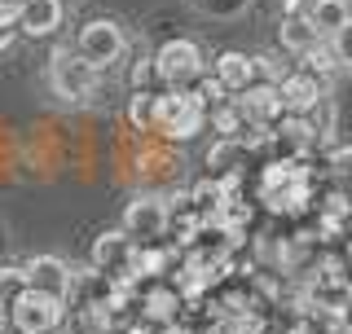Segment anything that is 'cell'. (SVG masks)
I'll return each instance as SVG.
<instances>
[{
	"instance_id": "36",
	"label": "cell",
	"mask_w": 352,
	"mask_h": 334,
	"mask_svg": "<svg viewBox=\"0 0 352 334\" xmlns=\"http://www.w3.org/2000/svg\"><path fill=\"white\" fill-rule=\"evenodd\" d=\"M348 264H352V229H348Z\"/></svg>"
},
{
	"instance_id": "14",
	"label": "cell",
	"mask_w": 352,
	"mask_h": 334,
	"mask_svg": "<svg viewBox=\"0 0 352 334\" xmlns=\"http://www.w3.org/2000/svg\"><path fill=\"white\" fill-rule=\"evenodd\" d=\"M278 44H282V53H291V58H304L313 44H322V36H317V27L308 22V14H282Z\"/></svg>"
},
{
	"instance_id": "35",
	"label": "cell",
	"mask_w": 352,
	"mask_h": 334,
	"mask_svg": "<svg viewBox=\"0 0 352 334\" xmlns=\"http://www.w3.org/2000/svg\"><path fill=\"white\" fill-rule=\"evenodd\" d=\"M0 334H9V304L0 299Z\"/></svg>"
},
{
	"instance_id": "15",
	"label": "cell",
	"mask_w": 352,
	"mask_h": 334,
	"mask_svg": "<svg viewBox=\"0 0 352 334\" xmlns=\"http://www.w3.org/2000/svg\"><path fill=\"white\" fill-rule=\"evenodd\" d=\"M216 80L229 88V93H242L247 84H256V58L251 53H242V49H225L216 58Z\"/></svg>"
},
{
	"instance_id": "25",
	"label": "cell",
	"mask_w": 352,
	"mask_h": 334,
	"mask_svg": "<svg viewBox=\"0 0 352 334\" xmlns=\"http://www.w3.org/2000/svg\"><path fill=\"white\" fill-rule=\"evenodd\" d=\"M194 93H198V97H203V106H207V110H216V106H225V102H234V97H229V88H225V84H220V80H216V75H203V80H198V84H194Z\"/></svg>"
},
{
	"instance_id": "27",
	"label": "cell",
	"mask_w": 352,
	"mask_h": 334,
	"mask_svg": "<svg viewBox=\"0 0 352 334\" xmlns=\"http://www.w3.org/2000/svg\"><path fill=\"white\" fill-rule=\"evenodd\" d=\"M291 71H295V66H286L278 53H260V58H256V75H264L269 84H282Z\"/></svg>"
},
{
	"instance_id": "32",
	"label": "cell",
	"mask_w": 352,
	"mask_h": 334,
	"mask_svg": "<svg viewBox=\"0 0 352 334\" xmlns=\"http://www.w3.org/2000/svg\"><path fill=\"white\" fill-rule=\"evenodd\" d=\"M313 0H282V14H308Z\"/></svg>"
},
{
	"instance_id": "7",
	"label": "cell",
	"mask_w": 352,
	"mask_h": 334,
	"mask_svg": "<svg viewBox=\"0 0 352 334\" xmlns=\"http://www.w3.org/2000/svg\"><path fill=\"white\" fill-rule=\"evenodd\" d=\"M27 286H36L44 295H58L71 304L75 295V269L62 260V255H31L27 260Z\"/></svg>"
},
{
	"instance_id": "8",
	"label": "cell",
	"mask_w": 352,
	"mask_h": 334,
	"mask_svg": "<svg viewBox=\"0 0 352 334\" xmlns=\"http://www.w3.org/2000/svg\"><path fill=\"white\" fill-rule=\"evenodd\" d=\"M234 106L242 110V119H247V124H278V119L286 115L278 84H269V80L247 84V88H242V93L234 97Z\"/></svg>"
},
{
	"instance_id": "28",
	"label": "cell",
	"mask_w": 352,
	"mask_h": 334,
	"mask_svg": "<svg viewBox=\"0 0 352 334\" xmlns=\"http://www.w3.org/2000/svg\"><path fill=\"white\" fill-rule=\"evenodd\" d=\"M330 49H335V58H339V71H352V22L339 36H330Z\"/></svg>"
},
{
	"instance_id": "17",
	"label": "cell",
	"mask_w": 352,
	"mask_h": 334,
	"mask_svg": "<svg viewBox=\"0 0 352 334\" xmlns=\"http://www.w3.org/2000/svg\"><path fill=\"white\" fill-rule=\"evenodd\" d=\"M260 203L269 207L273 216H304L308 203H313V181H291V185H282L278 194L260 198Z\"/></svg>"
},
{
	"instance_id": "10",
	"label": "cell",
	"mask_w": 352,
	"mask_h": 334,
	"mask_svg": "<svg viewBox=\"0 0 352 334\" xmlns=\"http://www.w3.org/2000/svg\"><path fill=\"white\" fill-rule=\"evenodd\" d=\"M278 93H282L286 115H313V110L326 102V84L317 80V75H308V71H291L278 84Z\"/></svg>"
},
{
	"instance_id": "40",
	"label": "cell",
	"mask_w": 352,
	"mask_h": 334,
	"mask_svg": "<svg viewBox=\"0 0 352 334\" xmlns=\"http://www.w3.org/2000/svg\"><path fill=\"white\" fill-rule=\"evenodd\" d=\"M115 334H124V330H115Z\"/></svg>"
},
{
	"instance_id": "6",
	"label": "cell",
	"mask_w": 352,
	"mask_h": 334,
	"mask_svg": "<svg viewBox=\"0 0 352 334\" xmlns=\"http://www.w3.org/2000/svg\"><path fill=\"white\" fill-rule=\"evenodd\" d=\"M154 66H159V80L168 88H194L207 75L203 49L194 40H168L159 53H154Z\"/></svg>"
},
{
	"instance_id": "21",
	"label": "cell",
	"mask_w": 352,
	"mask_h": 334,
	"mask_svg": "<svg viewBox=\"0 0 352 334\" xmlns=\"http://www.w3.org/2000/svg\"><path fill=\"white\" fill-rule=\"evenodd\" d=\"M304 66H300V71H308V75H317V80H330V75H335L339 71V58H335V49H330V40H322V44H313V49H308L304 53V58H300Z\"/></svg>"
},
{
	"instance_id": "3",
	"label": "cell",
	"mask_w": 352,
	"mask_h": 334,
	"mask_svg": "<svg viewBox=\"0 0 352 334\" xmlns=\"http://www.w3.org/2000/svg\"><path fill=\"white\" fill-rule=\"evenodd\" d=\"M62 321H66V299L44 295L36 286H27L9 304V326H14V334H58Z\"/></svg>"
},
{
	"instance_id": "1",
	"label": "cell",
	"mask_w": 352,
	"mask_h": 334,
	"mask_svg": "<svg viewBox=\"0 0 352 334\" xmlns=\"http://www.w3.org/2000/svg\"><path fill=\"white\" fill-rule=\"evenodd\" d=\"M207 124V106L194 88H168L159 93V115H154V132L168 141H194Z\"/></svg>"
},
{
	"instance_id": "5",
	"label": "cell",
	"mask_w": 352,
	"mask_h": 334,
	"mask_svg": "<svg viewBox=\"0 0 352 334\" xmlns=\"http://www.w3.org/2000/svg\"><path fill=\"white\" fill-rule=\"evenodd\" d=\"M168 225H172V207H168V198H159V194H141V198H132L128 211H124V229L137 247H150V242H163L168 238Z\"/></svg>"
},
{
	"instance_id": "20",
	"label": "cell",
	"mask_w": 352,
	"mask_h": 334,
	"mask_svg": "<svg viewBox=\"0 0 352 334\" xmlns=\"http://www.w3.org/2000/svg\"><path fill=\"white\" fill-rule=\"evenodd\" d=\"M242 154H247V150H242V141H220L216 137V146L212 150H207V167H212V176H225V172H242Z\"/></svg>"
},
{
	"instance_id": "19",
	"label": "cell",
	"mask_w": 352,
	"mask_h": 334,
	"mask_svg": "<svg viewBox=\"0 0 352 334\" xmlns=\"http://www.w3.org/2000/svg\"><path fill=\"white\" fill-rule=\"evenodd\" d=\"M154 115H159V93L154 88H132L128 97V124L137 132H150L154 128Z\"/></svg>"
},
{
	"instance_id": "24",
	"label": "cell",
	"mask_w": 352,
	"mask_h": 334,
	"mask_svg": "<svg viewBox=\"0 0 352 334\" xmlns=\"http://www.w3.org/2000/svg\"><path fill=\"white\" fill-rule=\"evenodd\" d=\"M190 5L207 18H238V14H247L251 0H190Z\"/></svg>"
},
{
	"instance_id": "31",
	"label": "cell",
	"mask_w": 352,
	"mask_h": 334,
	"mask_svg": "<svg viewBox=\"0 0 352 334\" xmlns=\"http://www.w3.org/2000/svg\"><path fill=\"white\" fill-rule=\"evenodd\" d=\"M286 334H326V330L317 326V321H308V317H300V321H295V326L286 330Z\"/></svg>"
},
{
	"instance_id": "2",
	"label": "cell",
	"mask_w": 352,
	"mask_h": 334,
	"mask_svg": "<svg viewBox=\"0 0 352 334\" xmlns=\"http://www.w3.org/2000/svg\"><path fill=\"white\" fill-rule=\"evenodd\" d=\"M97 84H102V71L88 66L80 53H75V44H71V49H66V44L53 49V58H49V88L62 97V102H93Z\"/></svg>"
},
{
	"instance_id": "23",
	"label": "cell",
	"mask_w": 352,
	"mask_h": 334,
	"mask_svg": "<svg viewBox=\"0 0 352 334\" xmlns=\"http://www.w3.org/2000/svg\"><path fill=\"white\" fill-rule=\"evenodd\" d=\"M22 291H27V264H0V299L14 304Z\"/></svg>"
},
{
	"instance_id": "34",
	"label": "cell",
	"mask_w": 352,
	"mask_h": 334,
	"mask_svg": "<svg viewBox=\"0 0 352 334\" xmlns=\"http://www.w3.org/2000/svg\"><path fill=\"white\" fill-rule=\"evenodd\" d=\"M14 31H18V27H0V53H5L9 44H14Z\"/></svg>"
},
{
	"instance_id": "26",
	"label": "cell",
	"mask_w": 352,
	"mask_h": 334,
	"mask_svg": "<svg viewBox=\"0 0 352 334\" xmlns=\"http://www.w3.org/2000/svg\"><path fill=\"white\" fill-rule=\"evenodd\" d=\"M220 334H264V317L260 313H238L220 321Z\"/></svg>"
},
{
	"instance_id": "18",
	"label": "cell",
	"mask_w": 352,
	"mask_h": 334,
	"mask_svg": "<svg viewBox=\"0 0 352 334\" xmlns=\"http://www.w3.org/2000/svg\"><path fill=\"white\" fill-rule=\"evenodd\" d=\"M308 22L317 27V36H322V40H330V36H339L352 18H348L344 0H313V5H308Z\"/></svg>"
},
{
	"instance_id": "38",
	"label": "cell",
	"mask_w": 352,
	"mask_h": 334,
	"mask_svg": "<svg viewBox=\"0 0 352 334\" xmlns=\"http://www.w3.org/2000/svg\"><path fill=\"white\" fill-rule=\"evenodd\" d=\"M88 334H115V330H88Z\"/></svg>"
},
{
	"instance_id": "13",
	"label": "cell",
	"mask_w": 352,
	"mask_h": 334,
	"mask_svg": "<svg viewBox=\"0 0 352 334\" xmlns=\"http://www.w3.org/2000/svg\"><path fill=\"white\" fill-rule=\"evenodd\" d=\"M273 128H278V141L291 150V159H304V154L322 141V132H317V124L308 115H282Z\"/></svg>"
},
{
	"instance_id": "4",
	"label": "cell",
	"mask_w": 352,
	"mask_h": 334,
	"mask_svg": "<svg viewBox=\"0 0 352 334\" xmlns=\"http://www.w3.org/2000/svg\"><path fill=\"white\" fill-rule=\"evenodd\" d=\"M75 53H80L88 66H97V71H110L115 62H124L128 36H124V27H119L115 18H93V22H84V27H80Z\"/></svg>"
},
{
	"instance_id": "41",
	"label": "cell",
	"mask_w": 352,
	"mask_h": 334,
	"mask_svg": "<svg viewBox=\"0 0 352 334\" xmlns=\"http://www.w3.org/2000/svg\"><path fill=\"white\" fill-rule=\"evenodd\" d=\"M9 334H14V330H9Z\"/></svg>"
},
{
	"instance_id": "16",
	"label": "cell",
	"mask_w": 352,
	"mask_h": 334,
	"mask_svg": "<svg viewBox=\"0 0 352 334\" xmlns=\"http://www.w3.org/2000/svg\"><path fill=\"white\" fill-rule=\"evenodd\" d=\"M181 255H185L181 247H163V242H150V247H137V251H132V264H128V269L137 273L141 282H154V277H163L176 260H181Z\"/></svg>"
},
{
	"instance_id": "33",
	"label": "cell",
	"mask_w": 352,
	"mask_h": 334,
	"mask_svg": "<svg viewBox=\"0 0 352 334\" xmlns=\"http://www.w3.org/2000/svg\"><path fill=\"white\" fill-rule=\"evenodd\" d=\"M326 334H352V317L348 321H335V326H322Z\"/></svg>"
},
{
	"instance_id": "9",
	"label": "cell",
	"mask_w": 352,
	"mask_h": 334,
	"mask_svg": "<svg viewBox=\"0 0 352 334\" xmlns=\"http://www.w3.org/2000/svg\"><path fill=\"white\" fill-rule=\"evenodd\" d=\"M132 251H137V242H132L124 229H102V233L93 238V251H88V264H93L97 273L115 277V273H124L128 264H132Z\"/></svg>"
},
{
	"instance_id": "30",
	"label": "cell",
	"mask_w": 352,
	"mask_h": 334,
	"mask_svg": "<svg viewBox=\"0 0 352 334\" xmlns=\"http://www.w3.org/2000/svg\"><path fill=\"white\" fill-rule=\"evenodd\" d=\"M322 216H339V220H348V216H352L348 198H344V194H326V198H322Z\"/></svg>"
},
{
	"instance_id": "11",
	"label": "cell",
	"mask_w": 352,
	"mask_h": 334,
	"mask_svg": "<svg viewBox=\"0 0 352 334\" xmlns=\"http://www.w3.org/2000/svg\"><path fill=\"white\" fill-rule=\"evenodd\" d=\"M185 313V299L176 295V286H163V282H150L141 286V299H137V317H146L150 326H168Z\"/></svg>"
},
{
	"instance_id": "29",
	"label": "cell",
	"mask_w": 352,
	"mask_h": 334,
	"mask_svg": "<svg viewBox=\"0 0 352 334\" xmlns=\"http://www.w3.org/2000/svg\"><path fill=\"white\" fill-rule=\"evenodd\" d=\"M150 80H159V66L146 53V58H137V66H132V88H150Z\"/></svg>"
},
{
	"instance_id": "39",
	"label": "cell",
	"mask_w": 352,
	"mask_h": 334,
	"mask_svg": "<svg viewBox=\"0 0 352 334\" xmlns=\"http://www.w3.org/2000/svg\"><path fill=\"white\" fill-rule=\"evenodd\" d=\"M344 5H348V18H352V0H344Z\"/></svg>"
},
{
	"instance_id": "22",
	"label": "cell",
	"mask_w": 352,
	"mask_h": 334,
	"mask_svg": "<svg viewBox=\"0 0 352 334\" xmlns=\"http://www.w3.org/2000/svg\"><path fill=\"white\" fill-rule=\"evenodd\" d=\"M207 119H212V128H216V137H220V141H238V137H242V128H247V119H242V110H238L234 102L207 110Z\"/></svg>"
},
{
	"instance_id": "37",
	"label": "cell",
	"mask_w": 352,
	"mask_h": 334,
	"mask_svg": "<svg viewBox=\"0 0 352 334\" xmlns=\"http://www.w3.org/2000/svg\"><path fill=\"white\" fill-rule=\"evenodd\" d=\"M344 291H348V304H352V277H348V286H344Z\"/></svg>"
},
{
	"instance_id": "12",
	"label": "cell",
	"mask_w": 352,
	"mask_h": 334,
	"mask_svg": "<svg viewBox=\"0 0 352 334\" xmlns=\"http://www.w3.org/2000/svg\"><path fill=\"white\" fill-rule=\"evenodd\" d=\"M66 18V5L62 0H22V14H18V31L31 40H44V36H58Z\"/></svg>"
}]
</instances>
